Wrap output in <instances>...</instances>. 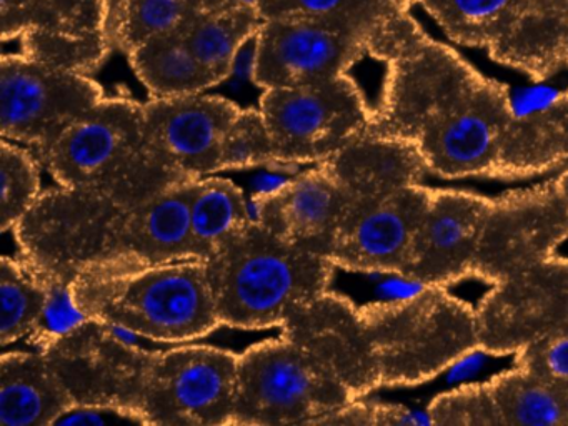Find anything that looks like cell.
Returning <instances> with one entry per match:
<instances>
[{"label":"cell","mask_w":568,"mask_h":426,"mask_svg":"<svg viewBox=\"0 0 568 426\" xmlns=\"http://www.w3.org/2000/svg\"><path fill=\"white\" fill-rule=\"evenodd\" d=\"M410 9L372 33L368 55L384 63L385 77L367 133L412 146L440 179H507L520 115L511 93L432 39Z\"/></svg>","instance_id":"cell-1"},{"label":"cell","mask_w":568,"mask_h":426,"mask_svg":"<svg viewBox=\"0 0 568 426\" xmlns=\"http://www.w3.org/2000/svg\"><path fill=\"white\" fill-rule=\"evenodd\" d=\"M135 335L85 320L51 339V356L75 403H102L141 425H234L239 355L211 345L144 349Z\"/></svg>","instance_id":"cell-2"},{"label":"cell","mask_w":568,"mask_h":426,"mask_svg":"<svg viewBox=\"0 0 568 426\" xmlns=\"http://www.w3.org/2000/svg\"><path fill=\"white\" fill-rule=\"evenodd\" d=\"M375 389L381 372L361 308L328 290L281 335L239 355L234 425H315Z\"/></svg>","instance_id":"cell-3"},{"label":"cell","mask_w":568,"mask_h":426,"mask_svg":"<svg viewBox=\"0 0 568 426\" xmlns=\"http://www.w3.org/2000/svg\"><path fill=\"white\" fill-rule=\"evenodd\" d=\"M191 182L142 203L55 183L12 229L19 253L64 286L95 270L192 258Z\"/></svg>","instance_id":"cell-4"},{"label":"cell","mask_w":568,"mask_h":426,"mask_svg":"<svg viewBox=\"0 0 568 426\" xmlns=\"http://www.w3.org/2000/svg\"><path fill=\"white\" fill-rule=\"evenodd\" d=\"M351 185L347 216L328 258L337 268L404 278L432 199L412 146L365 132L334 155Z\"/></svg>","instance_id":"cell-5"},{"label":"cell","mask_w":568,"mask_h":426,"mask_svg":"<svg viewBox=\"0 0 568 426\" xmlns=\"http://www.w3.org/2000/svg\"><path fill=\"white\" fill-rule=\"evenodd\" d=\"M69 292L85 318L152 342H194L222 326L207 260L95 270Z\"/></svg>","instance_id":"cell-6"},{"label":"cell","mask_w":568,"mask_h":426,"mask_svg":"<svg viewBox=\"0 0 568 426\" xmlns=\"http://www.w3.org/2000/svg\"><path fill=\"white\" fill-rule=\"evenodd\" d=\"M222 326L281 328L327 293L337 266L324 253L282 239L252 220L207 260Z\"/></svg>","instance_id":"cell-7"},{"label":"cell","mask_w":568,"mask_h":426,"mask_svg":"<svg viewBox=\"0 0 568 426\" xmlns=\"http://www.w3.org/2000/svg\"><path fill=\"white\" fill-rule=\"evenodd\" d=\"M58 185L142 203L182 183L152 153L144 103L105 97L54 142L34 152Z\"/></svg>","instance_id":"cell-8"},{"label":"cell","mask_w":568,"mask_h":426,"mask_svg":"<svg viewBox=\"0 0 568 426\" xmlns=\"http://www.w3.org/2000/svg\"><path fill=\"white\" fill-rule=\"evenodd\" d=\"M382 388L417 386L478 352L475 308L448 288L358 305Z\"/></svg>","instance_id":"cell-9"},{"label":"cell","mask_w":568,"mask_h":426,"mask_svg":"<svg viewBox=\"0 0 568 426\" xmlns=\"http://www.w3.org/2000/svg\"><path fill=\"white\" fill-rule=\"evenodd\" d=\"M424 7L445 36L487 50L501 65L535 82L565 65L568 0H412Z\"/></svg>","instance_id":"cell-10"},{"label":"cell","mask_w":568,"mask_h":426,"mask_svg":"<svg viewBox=\"0 0 568 426\" xmlns=\"http://www.w3.org/2000/svg\"><path fill=\"white\" fill-rule=\"evenodd\" d=\"M258 110L274 142L275 165H318L364 135L372 106L348 73L262 90Z\"/></svg>","instance_id":"cell-11"},{"label":"cell","mask_w":568,"mask_h":426,"mask_svg":"<svg viewBox=\"0 0 568 426\" xmlns=\"http://www.w3.org/2000/svg\"><path fill=\"white\" fill-rule=\"evenodd\" d=\"M382 22L355 17L262 20L254 39L252 80L265 90L345 75L368 55L372 33Z\"/></svg>","instance_id":"cell-12"},{"label":"cell","mask_w":568,"mask_h":426,"mask_svg":"<svg viewBox=\"0 0 568 426\" xmlns=\"http://www.w3.org/2000/svg\"><path fill=\"white\" fill-rule=\"evenodd\" d=\"M568 240V165L554 180L490 199L471 278L494 285Z\"/></svg>","instance_id":"cell-13"},{"label":"cell","mask_w":568,"mask_h":426,"mask_svg":"<svg viewBox=\"0 0 568 426\" xmlns=\"http://www.w3.org/2000/svg\"><path fill=\"white\" fill-rule=\"evenodd\" d=\"M105 99L88 73L72 72L4 53L0 60V135L44 149Z\"/></svg>","instance_id":"cell-14"},{"label":"cell","mask_w":568,"mask_h":426,"mask_svg":"<svg viewBox=\"0 0 568 426\" xmlns=\"http://www.w3.org/2000/svg\"><path fill=\"white\" fill-rule=\"evenodd\" d=\"M109 0H0L2 40L36 62L91 73L114 49Z\"/></svg>","instance_id":"cell-15"},{"label":"cell","mask_w":568,"mask_h":426,"mask_svg":"<svg viewBox=\"0 0 568 426\" xmlns=\"http://www.w3.org/2000/svg\"><path fill=\"white\" fill-rule=\"evenodd\" d=\"M568 322V258L554 255L490 285L475 306L478 352L507 356Z\"/></svg>","instance_id":"cell-16"},{"label":"cell","mask_w":568,"mask_h":426,"mask_svg":"<svg viewBox=\"0 0 568 426\" xmlns=\"http://www.w3.org/2000/svg\"><path fill=\"white\" fill-rule=\"evenodd\" d=\"M241 106L224 97L151 99L144 103L145 139L155 159L184 182L222 172L224 140Z\"/></svg>","instance_id":"cell-17"},{"label":"cell","mask_w":568,"mask_h":426,"mask_svg":"<svg viewBox=\"0 0 568 426\" xmlns=\"http://www.w3.org/2000/svg\"><path fill=\"white\" fill-rule=\"evenodd\" d=\"M425 415L444 426H568V393L515 365L487 382L440 393Z\"/></svg>","instance_id":"cell-18"},{"label":"cell","mask_w":568,"mask_h":426,"mask_svg":"<svg viewBox=\"0 0 568 426\" xmlns=\"http://www.w3.org/2000/svg\"><path fill=\"white\" fill-rule=\"evenodd\" d=\"M352 192L334 156L252 199L254 219L288 242L328 256Z\"/></svg>","instance_id":"cell-19"},{"label":"cell","mask_w":568,"mask_h":426,"mask_svg":"<svg viewBox=\"0 0 568 426\" xmlns=\"http://www.w3.org/2000/svg\"><path fill=\"white\" fill-rule=\"evenodd\" d=\"M488 203L490 196L465 190H432L404 280L448 288L471 278Z\"/></svg>","instance_id":"cell-20"},{"label":"cell","mask_w":568,"mask_h":426,"mask_svg":"<svg viewBox=\"0 0 568 426\" xmlns=\"http://www.w3.org/2000/svg\"><path fill=\"white\" fill-rule=\"evenodd\" d=\"M75 405L48 353L4 352L0 358V423L55 425Z\"/></svg>","instance_id":"cell-21"},{"label":"cell","mask_w":568,"mask_h":426,"mask_svg":"<svg viewBox=\"0 0 568 426\" xmlns=\"http://www.w3.org/2000/svg\"><path fill=\"white\" fill-rule=\"evenodd\" d=\"M237 2L241 0H115L112 45L129 55L151 40L182 36L202 17Z\"/></svg>","instance_id":"cell-22"},{"label":"cell","mask_w":568,"mask_h":426,"mask_svg":"<svg viewBox=\"0 0 568 426\" xmlns=\"http://www.w3.org/2000/svg\"><path fill=\"white\" fill-rule=\"evenodd\" d=\"M254 220L241 186L222 176L192 180L189 200L192 258L209 260Z\"/></svg>","instance_id":"cell-23"},{"label":"cell","mask_w":568,"mask_h":426,"mask_svg":"<svg viewBox=\"0 0 568 426\" xmlns=\"http://www.w3.org/2000/svg\"><path fill=\"white\" fill-rule=\"evenodd\" d=\"M261 26L254 3L241 0L202 17L181 37L215 82L222 83L232 75L239 53L248 42H254Z\"/></svg>","instance_id":"cell-24"},{"label":"cell","mask_w":568,"mask_h":426,"mask_svg":"<svg viewBox=\"0 0 568 426\" xmlns=\"http://www.w3.org/2000/svg\"><path fill=\"white\" fill-rule=\"evenodd\" d=\"M128 57L151 99L194 95L219 85L181 36L151 40Z\"/></svg>","instance_id":"cell-25"},{"label":"cell","mask_w":568,"mask_h":426,"mask_svg":"<svg viewBox=\"0 0 568 426\" xmlns=\"http://www.w3.org/2000/svg\"><path fill=\"white\" fill-rule=\"evenodd\" d=\"M52 280L24 256L0 260V295L2 323L0 343L8 348L22 338H31L41 329L51 300Z\"/></svg>","instance_id":"cell-26"},{"label":"cell","mask_w":568,"mask_h":426,"mask_svg":"<svg viewBox=\"0 0 568 426\" xmlns=\"http://www.w3.org/2000/svg\"><path fill=\"white\" fill-rule=\"evenodd\" d=\"M41 160L28 146L0 143V230L14 229L41 199Z\"/></svg>","instance_id":"cell-27"},{"label":"cell","mask_w":568,"mask_h":426,"mask_svg":"<svg viewBox=\"0 0 568 426\" xmlns=\"http://www.w3.org/2000/svg\"><path fill=\"white\" fill-rule=\"evenodd\" d=\"M262 20L285 17H355L382 22L400 7L402 2L384 0H251Z\"/></svg>","instance_id":"cell-28"},{"label":"cell","mask_w":568,"mask_h":426,"mask_svg":"<svg viewBox=\"0 0 568 426\" xmlns=\"http://www.w3.org/2000/svg\"><path fill=\"white\" fill-rule=\"evenodd\" d=\"M275 165L274 142L258 109H242L222 150V172Z\"/></svg>","instance_id":"cell-29"},{"label":"cell","mask_w":568,"mask_h":426,"mask_svg":"<svg viewBox=\"0 0 568 426\" xmlns=\"http://www.w3.org/2000/svg\"><path fill=\"white\" fill-rule=\"evenodd\" d=\"M515 365L568 393V322L515 353Z\"/></svg>","instance_id":"cell-30"},{"label":"cell","mask_w":568,"mask_h":426,"mask_svg":"<svg viewBox=\"0 0 568 426\" xmlns=\"http://www.w3.org/2000/svg\"><path fill=\"white\" fill-rule=\"evenodd\" d=\"M418 422L420 419L407 406L377 402L364 396L327 413L315 425H408Z\"/></svg>","instance_id":"cell-31"},{"label":"cell","mask_w":568,"mask_h":426,"mask_svg":"<svg viewBox=\"0 0 568 426\" xmlns=\"http://www.w3.org/2000/svg\"><path fill=\"white\" fill-rule=\"evenodd\" d=\"M141 425L138 418L118 406L75 403L55 425Z\"/></svg>","instance_id":"cell-32"},{"label":"cell","mask_w":568,"mask_h":426,"mask_svg":"<svg viewBox=\"0 0 568 426\" xmlns=\"http://www.w3.org/2000/svg\"><path fill=\"white\" fill-rule=\"evenodd\" d=\"M564 59H565V67H568V26H567V36H565Z\"/></svg>","instance_id":"cell-33"},{"label":"cell","mask_w":568,"mask_h":426,"mask_svg":"<svg viewBox=\"0 0 568 426\" xmlns=\"http://www.w3.org/2000/svg\"><path fill=\"white\" fill-rule=\"evenodd\" d=\"M384 2H402V3H408L407 0H384ZM410 6V3H408Z\"/></svg>","instance_id":"cell-34"}]
</instances>
